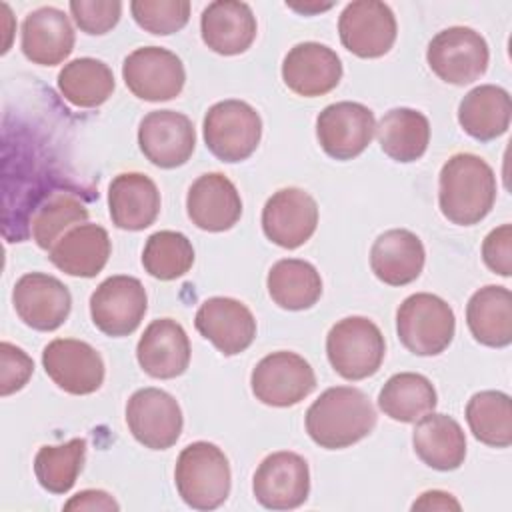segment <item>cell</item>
Segmentation results:
<instances>
[{
	"label": "cell",
	"instance_id": "d6a6232c",
	"mask_svg": "<svg viewBox=\"0 0 512 512\" xmlns=\"http://www.w3.org/2000/svg\"><path fill=\"white\" fill-rule=\"evenodd\" d=\"M378 406L396 422H418L436 408V390L422 374L398 372L382 386Z\"/></svg>",
	"mask_w": 512,
	"mask_h": 512
},
{
	"label": "cell",
	"instance_id": "52a82bcc",
	"mask_svg": "<svg viewBox=\"0 0 512 512\" xmlns=\"http://www.w3.org/2000/svg\"><path fill=\"white\" fill-rule=\"evenodd\" d=\"M426 60L440 80L464 86L486 72L490 50L476 30L468 26H452L430 40Z\"/></svg>",
	"mask_w": 512,
	"mask_h": 512
},
{
	"label": "cell",
	"instance_id": "836d02e7",
	"mask_svg": "<svg viewBox=\"0 0 512 512\" xmlns=\"http://www.w3.org/2000/svg\"><path fill=\"white\" fill-rule=\"evenodd\" d=\"M114 74L108 64L96 58H76L58 74L60 94L78 108H96L114 92Z\"/></svg>",
	"mask_w": 512,
	"mask_h": 512
},
{
	"label": "cell",
	"instance_id": "5bb4252c",
	"mask_svg": "<svg viewBox=\"0 0 512 512\" xmlns=\"http://www.w3.org/2000/svg\"><path fill=\"white\" fill-rule=\"evenodd\" d=\"M376 132L374 112L360 102H336L316 118V138L334 160H352L372 142Z\"/></svg>",
	"mask_w": 512,
	"mask_h": 512
},
{
	"label": "cell",
	"instance_id": "8d00e7d4",
	"mask_svg": "<svg viewBox=\"0 0 512 512\" xmlns=\"http://www.w3.org/2000/svg\"><path fill=\"white\" fill-rule=\"evenodd\" d=\"M194 264L192 242L174 230H160L148 236L142 250L144 270L158 280H176Z\"/></svg>",
	"mask_w": 512,
	"mask_h": 512
},
{
	"label": "cell",
	"instance_id": "603a6c76",
	"mask_svg": "<svg viewBox=\"0 0 512 512\" xmlns=\"http://www.w3.org/2000/svg\"><path fill=\"white\" fill-rule=\"evenodd\" d=\"M256 16L246 2L216 0L200 16V34L204 44L222 56L246 52L256 38Z\"/></svg>",
	"mask_w": 512,
	"mask_h": 512
},
{
	"label": "cell",
	"instance_id": "cb8c5ba5",
	"mask_svg": "<svg viewBox=\"0 0 512 512\" xmlns=\"http://www.w3.org/2000/svg\"><path fill=\"white\" fill-rule=\"evenodd\" d=\"M108 210L116 228L144 230L158 218L160 192L150 176L122 172L108 186Z\"/></svg>",
	"mask_w": 512,
	"mask_h": 512
},
{
	"label": "cell",
	"instance_id": "44dd1931",
	"mask_svg": "<svg viewBox=\"0 0 512 512\" xmlns=\"http://www.w3.org/2000/svg\"><path fill=\"white\" fill-rule=\"evenodd\" d=\"M186 212L200 230L224 232L240 220L242 198L230 178L220 172H208L188 188Z\"/></svg>",
	"mask_w": 512,
	"mask_h": 512
},
{
	"label": "cell",
	"instance_id": "d590c367",
	"mask_svg": "<svg viewBox=\"0 0 512 512\" xmlns=\"http://www.w3.org/2000/svg\"><path fill=\"white\" fill-rule=\"evenodd\" d=\"M84 458V438H72L58 446H42L34 456V474L38 484L52 494H66L76 484Z\"/></svg>",
	"mask_w": 512,
	"mask_h": 512
},
{
	"label": "cell",
	"instance_id": "e575fe53",
	"mask_svg": "<svg viewBox=\"0 0 512 512\" xmlns=\"http://www.w3.org/2000/svg\"><path fill=\"white\" fill-rule=\"evenodd\" d=\"M466 422L476 440L492 448L512 444V402L506 392L482 390L466 404Z\"/></svg>",
	"mask_w": 512,
	"mask_h": 512
},
{
	"label": "cell",
	"instance_id": "3957f363",
	"mask_svg": "<svg viewBox=\"0 0 512 512\" xmlns=\"http://www.w3.org/2000/svg\"><path fill=\"white\" fill-rule=\"evenodd\" d=\"M230 464L212 442L188 444L176 460L174 482L180 498L194 510H214L230 494Z\"/></svg>",
	"mask_w": 512,
	"mask_h": 512
},
{
	"label": "cell",
	"instance_id": "4316f807",
	"mask_svg": "<svg viewBox=\"0 0 512 512\" xmlns=\"http://www.w3.org/2000/svg\"><path fill=\"white\" fill-rule=\"evenodd\" d=\"M74 28L68 16L52 6L30 12L22 22V52L40 66L64 62L74 48Z\"/></svg>",
	"mask_w": 512,
	"mask_h": 512
},
{
	"label": "cell",
	"instance_id": "7c38bea8",
	"mask_svg": "<svg viewBox=\"0 0 512 512\" xmlns=\"http://www.w3.org/2000/svg\"><path fill=\"white\" fill-rule=\"evenodd\" d=\"M342 46L360 58H380L396 42L398 26L388 4L356 0L346 4L338 20Z\"/></svg>",
	"mask_w": 512,
	"mask_h": 512
},
{
	"label": "cell",
	"instance_id": "6da1fadb",
	"mask_svg": "<svg viewBox=\"0 0 512 512\" xmlns=\"http://www.w3.org/2000/svg\"><path fill=\"white\" fill-rule=\"evenodd\" d=\"M496 202V176L490 164L470 152L446 160L438 178V204L446 220L472 226L484 220Z\"/></svg>",
	"mask_w": 512,
	"mask_h": 512
},
{
	"label": "cell",
	"instance_id": "9a60e30c",
	"mask_svg": "<svg viewBox=\"0 0 512 512\" xmlns=\"http://www.w3.org/2000/svg\"><path fill=\"white\" fill-rule=\"evenodd\" d=\"M48 378L68 394L86 396L104 382V360L84 340L56 338L42 352Z\"/></svg>",
	"mask_w": 512,
	"mask_h": 512
},
{
	"label": "cell",
	"instance_id": "7402d4cb",
	"mask_svg": "<svg viewBox=\"0 0 512 512\" xmlns=\"http://www.w3.org/2000/svg\"><path fill=\"white\" fill-rule=\"evenodd\" d=\"M136 358L148 376L170 380L186 372L190 364V340L176 320L158 318L140 336Z\"/></svg>",
	"mask_w": 512,
	"mask_h": 512
},
{
	"label": "cell",
	"instance_id": "4dcf8cb0",
	"mask_svg": "<svg viewBox=\"0 0 512 512\" xmlns=\"http://www.w3.org/2000/svg\"><path fill=\"white\" fill-rule=\"evenodd\" d=\"M382 152L396 162H416L424 156L430 142L428 118L412 108L388 110L376 126Z\"/></svg>",
	"mask_w": 512,
	"mask_h": 512
},
{
	"label": "cell",
	"instance_id": "ac0fdd59",
	"mask_svg": "<svg viewBox=\"0 0 512 512\" xmlns=\"http://www.w3.org/2000/svg\"><path fill=\"white\" fill-rule=\"evenodd\" d=\"M316 226L318 204L302 188H282L262 208V230L270 242L282 248L302 246L312 238Z\"/></svg>",
	"mask_w": 512,
	"mask_h": 512
},
{
	"label": "cell",
	"instance_id": "4fadbf2b",
	"mask_svg": "<svg viewBox=\"0 0 512 512\" xmlns=\"http://www.w3.org/2000/svg\"><path fill=\"white\" fill-rule=\"evenodd\" d=\"M252 492L270 510H292L306 502L310 494L308 462L288 450L268 454L254 472Z\"/></svg>",
	"mask_w": 512,
	"mask_h": 512
},
{
	"label": "cell",
	"instance_id": "7bdbcfd3",
	"mask_svg": "<svg viewBox=\"0 0 512 512\" xmlns=\"http://www.w3.org/2000/svg\"><path fill=\"white\" fill-rule=\"evenodd\" d=\"M118 502L104 490H82L76 496H72L64 510H118Z\"/></svg>",
	"mask_w": 512,
	"mask_h": 512
},
{
	"label": "cell",
	"instance_id": "d4e9b609",
	"mask_svg": "<svg viewBox=\"0 0 512 512\" xmlns=\"http://www.w3.org/2000/svg\"><path fill=\"white\" fill-rule=\"evenodd\" d=\"M112 244L108 232L98 224H78L70 228L50 250V262L68 276L94 278L110 258Z\"/></svg>",
	"mask_w": 512,
	"mask_h": 512
},
{
	"label": "cell",
	"instance_id": "b9f144b4",
	"mask_svg": "<svg viewBox=\"0 0 512 512\" xmlns=\"http://www.w3.org/2000/svg\"><path fill=\"white\" fill-rule=\"evenodd\" d=\"M484 264L504 278L512 274V226L502 224L494 228L482 242Z\"/></svg>",
	"mask_w": 512,
	"mask_h": 512
},
{
	"label": "cell",
	"instance_id": "2e32d148",
	"mask_svg": "<svg viewBox=\"0 0 512 512\" xmlns=\"http://www.w3.org/2000/svg\"><path fill=\"white\" fill-rule=\"evenodd\" d=\"M138 146L158 168L186 164L196 146L192 120L176 110L148 112L138 126Z\"/></svg>",
	"mask_w": 512,
	"mask_h": 512
},
{
	"label": "cell",
	"instance_id": "30bf717a",
	"mask_svg": "<svg viewBox=\"0 0 512 512\" xmlns=\"http://www.w3.org/2000/svg\"><path fill=\"white\" fill-rule=\"evenodd\" d=\"M146 310V290L134 276H110L90 296V316L94 326L112 338L132 334L140 326Z\"/></svg>",
	"mask_w": 512,
	"mask_h": 512
},
{
	"label": "cell",
	"instance_id": "5b68a950",
	"mask_svg": "<svg viewBox=\"0 0 512 512\" xmlns=\"http://www.w3.org/2000/svg\"><path fill=\"white\" fill-rule=\"evenodd\" d=\"M326 354L332 368L346 380H364L384 362L386 342L380 328L364 316L338 320L326 336Z\"/></svg>",
	"mask_w": 512,
	"mask_h": 512
},
{
	"label": "cell",
	"instance_id": "8992f818",
	"mask_svg": "<svg viewBox=\"0 0 512 512\" xmlns=\"http://www.w3.org/2000/svg\"><path fill=\"white\" fill-rule=\"evenodd\" d=\"M206 148L222 162H242L262 136L260 114L244 100H222L208 108L202 124Z\"/></svg>",
	"mask_w": 512,
	"mask_h": 512
},
{
	"label": "cell",
	"instance_id": "ee69618b",
	"mask_svg": "<svg viewBox=\"0 0 512 512\" xmlns=\"http://www.w3.org/2000/svg\"><path fill=\"white\" fill-rule=\"evenodd\" d=\"M412 510H460V502L442 490H428L412 504Z\"/></svg>",
	"mask_w": 512,
	"mask_h": 512
},
{
	"label": "cell",
	"instance_id": "f546056e",
	"mask_svg": "<svg viewBox=\"0 0 512 512\" xmlns=\"http://www.w3.org/2000/svg\"><path fill=\"white\" fill-rule=\"evenodd\" d=\"M510 118V94L494 84L472 88L458 106V122L462 130L480 142H490L502 136L510 126Z\"/></svg>",
	"mask_w": 512,
	"mask_h": 512
},
{
	"label": "cell",
	"instance_id": "f1b7e54d",
	"mask_svg": "<svg viewBox=\"0 0 512 512\" xmlns=\"http://www.w3.org/2000/svg\"><path fill=\"white\" fill-rule=\"evenodd\" d=\"M466 324L476 342L504 348L512 342V294L504 286H484L466 304Z\"/></svg>",
	"mask_w": 512,
	"mask_h": 512
},
{
	"label": "cell",
	"instance_id": "8fae6325",
	"mask_svg": "<svg viewBox=\"0 0 512 512\" xmlns=\"http://www.w3.org/2000/svg\"><path fill=\"white\" fill-rule=\"evenodd\" d=\"M126 424L142 446L166 450L180 438L184 418L172 394L160 388H140L128 398Z\"/></svg>",
	"mask_w": 512,
	"mask_h": 512
},
{
	"label": "cell",
	"instance_id": "d6986e66",
	"mask_svg": "<svg viewBox=\"0 0 512 512\" xmlns=\"http://www.w3.org/2000/svg\"><path fill=\"white\" fill-rule=\"evenodd\" d=\"M194 326L224 356L244 352L256 338V318L250 308L228 296H214L200 304Z\"/></svg>",
	"mask_w": 512,
	"mask_h": 512
},
{
	"label": "cell",
	"instance_id": "74e56055",
	"mask_svg": "<svg viewBox=\"0 0 512 512\" xmlns=\"http://www.w3.org/2000/svg\"><path fill=\"white\" fill-rule=\"evenodd\" d=\"M88 220V208L84 202L70 192L52 194L32 218V236L36 244L50 250L70 228Z\"/></svg>",
	"mask_w": 512,
	"mask_h": 512
},
{
	"label": "cell",
	"instance_id": "277c9868",
	"mask_svg": "<svg viewBox=\"0 0 512 512\" xmlns=\"http://www.w3.org/2000/svg\"><path fill=\"white\" fill-rule=\"evenodd\" d=\"M456 330L454 310L436 294L416 292L396 310V332L406 350L416 356L444 352Z\"/></svg>",
	"mask_w": 512,
	"mask_h": 512
},
{
	"label": "cell",
	"instance_id": "ba28073f",
	"mask_svg": "<svg viewBox=\"0 0 512 512\" xmlns=\"http://www.w3.org/2000/svg\"><path fill=\"white\" fill-rule=\"evenodd\" d=\"M250 386L262 404L286 408L298 404L316 388V374L300 354L280 350L264 356L254 366Z\"/></svg>",
	"mask_w": 512,
	"mask_h": 512
},
{
	"label": "cell",
	"instance_id": "484cf974",
	"mask_svg": "<svg viewBox=\"0 0 512 512\" xmlns=\"http://www.w3.org/2000/svg\"><path fill=\"white\" fill-rule=\"evenodd\" d=\"M424 260L426 252L422 240L404 228L386 230L370 248V268L374 276L388 286L414 282L424 268Z\"/></svg>",
	"mask_w": 512,
	"mask_h": 512
},
{
	"label": "cell",
	"instance_id": "7a4b0ae2",
	"mask_svg": "<svg viewBox=\"0 0 512 512\" xmlns=\"http://www.w3.org/2000/svg\"><path fill=\"white\" fill-rule=\"evenodd\" d=\"M376 426L370 398L354 386L324 390L306 412L308 436L326 450L348 448L366 438Z\"/></svg>",
	"mask_w": 512,
	"mask_h": 512
},
{
	"label": "cell",
	"instance_id": "e0dca14e",
	"mask_svg": "<svg viewBox=\"0 0 512 512\" xmlns=\"http://www.w3.org/2000/svg\"><path fill=\"white\" fill-rule=\"evenodd\" d=\"M12 304L26 326L40 332H52L68 318L72 296L56 276L28 272L18 278L12 290Z\"/></svg>",
	"mask_w": 512,
	"mask_h": 512
},
{
	"label": "cell",
	"instance_id": "ab89813d",
	"mask_svg": "<svg viewBox=\"0 0 512 512\" xmlns=\"http://www.w3.org/2000/svg\"><path fill=\"white\" fill-rule=\"evenodd\" d=\"M70 12L76 26L92 36L110 32L122 14V2L118 0H72Z\"/></svg>",
	"mask_w": 512,
	"mask_h": 512
},
{
	"label": "cell",
	"instance_id": "f35d334b",
	"mask_svg": "<svg viewBox=\"0 0 512 512\" xmlns=\"http://www.w3.org/2000/svg\"><path fill=\"white\" fill-rule=\"evenodd\" d=\"M132 18L150 34L168 36L182 30L190 18L188 0H134L130 2Z\"/></svg>",
	"mask_w": 512,
	"mask_h": 512
},
{
	"label": "cell",
	"instance_id": "83f0119b",
	"mask_svg": "<svg viewBox=\"0 0 512 512\" xmlns=\"http://www.w3.org/2000/svg\"><path fill=\"white\" fill-rule=\"evenodd\" d=\"M412 444L416 456L440 472L460 468L466 458L464 430L448 414L428 412L422 416L414 428Z\"/></svg>",
	"mask_w": 512,
	"mask_h": 512
},
{
	"label": "cell",
	"instance_id": "60d3db41",
	"mask_svg": "<svg viewBox=\"0 0 512 512\" xmlns=\"http://www.w3.org/2000/svg\"><path fill=\"white\" fill-rule=\"evenodd\" d=\"M34 372L32 358L10 342L0 344V394L10 396L26 386Z\"/></svg>",
	"mask_w": 512,
	"mask_h": 512
},
{
	"label": "cell",
	"instance_id": "1f68e13d",
	"mask_svg": "<svg viewBox=\"0 0 512 512\" xmlns=\"http://www.w3.org/2000/svg\"><path fill=\"white\" fill-rule=\"evenodd\" d=\"M268 294L284 310L312 308L322 296L320 272L306 260L282 258L266 278Z\"/></svg>",
	"mask_w": 512,
	"mask_h": 512
},
{
	"label": "cell",
	"instance_id": "9c48e42d",
	"mask_svg": "<svg viewBox=\"0 0 512 512\" xmlns=\"http://www.w3.org/2000/svg\"><path fill=\"white\" fill-rule=\"evenodd\" d=\"M122 78L136 98L164 102L182 92L186 70L174 52L162 46H144L124 58Z\"/></svg>",
	"mask_w": 512,
	"mask_h": 512
},
{
	"label": "cell",
	"instance_id": "ffe728a7",
	"mask_svg": "<svg viewBox=\"0 0 512 512\" xmlns=\"http://www.w3.org/2000/svg\"><path fill=\"white\" fill-rule=\"evenodd\" d=\"M340 78L338 54L320 42H300L284 56L282 80L298 96H324L338 86Z\"/></svg>",
	"mask_w": 512,
	"mask_h": 512
}]
</instances>
